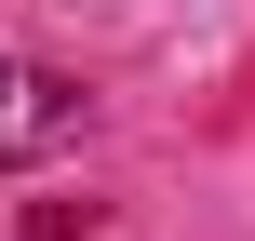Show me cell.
<instances>
[{
  "label": "cell",
  "mask_w": 255,
  "mask_h": 241,
  "mask_svg": "<svg viewBox=\"0 0 255 241\" xmlns=\"http://www.w3.org/2000/svg\"><path fill=\"white\" fill-rule=\"evenodd\" d=\"M81 121H94V94H81L67 67H27V54H0V174H13V161H54Z\"/></svg>",
  "instance_id": "6da1fadb"
}]
</instances>
